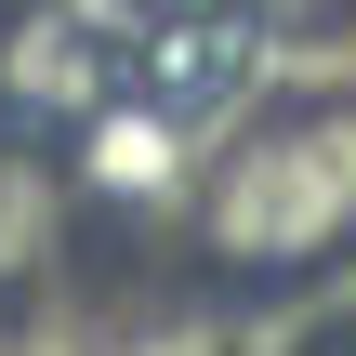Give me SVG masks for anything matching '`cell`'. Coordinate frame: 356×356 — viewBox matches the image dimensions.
I'll return each instance as SVG.
<instances>
[{
    "label": "cell",
    "instance_id": "6da1fadb",
    "mask_svg": "<svg viewBox=\"0 0 356 356\" xmlns=\"http://www.w3.org/2000/svg\"><path fill=\"white\" fill-rule=\"evenodd\" d=\"M198 238H211L225 264H251V277H291V264L343 251L356 238V106H291V119H264V132L211 172Z\"/></svg>",
    "mask_w": 356,
    "mask_h": 356
},
{
    "label": "cell",
    "instance_id": "7a4b0ae2",
    "mask_svg": "<svg viewBox=\"0 0 356 356\" xmlns=\"http://www.w3.org/2000/svg\"><path fill=\"white\" fill-rule=\"evenodd\" d=\"M53 225H66L53 159H40V145H0V291H26V277L53 264Z\"/></svg>",
    "mask_w": 356,
    "mask_h": 356
}]
</instances>
